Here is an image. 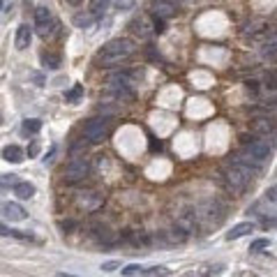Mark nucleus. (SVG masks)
Listing matches in <instances>:
<instances>
[{
  "mask_svg": "<svg viewBox=\"0 0 277 277\" xmlns=\"http://www.w3.org/2000/svg\"><path fill=\"white\" fill-rule=\"evenodd\" d=\"M60 229L65 233H72L74 229H79V222H76V219H62V222H60Z\"/></svg>",
  "mask_w": 277,
  "mask_h": 277,
  "instance_id": "23",
  "label": "nucleus"
},
{
  "mask_svg": "<svg viewBox=\"0 0 277 277\" xmlns=\"http://www.w3.org/2000/svg\"><path fill=\"white\" fill-rule=\"evenodd\" d=\"M42 62H44V67H49V69H58L60 56H56V53H44V56H42Z\"/></svg>",
  "mask_w": 277,
  "mask_h": 277,
  "instance_id": "14",
  "label": "nucleus"
},
{
  "mask_svg": "<svg viewBox=\"0 0 277 277\" xmlns=\"http://www.w3.org/2000/svg\"><path fill=\"white\" fill-rule=\"evenodd\" d=\"M143 275H169L164 266H153V268H143Z\"/></svg>",
  "mask_w": 277,
  "mask_h": 277,
  "instance_id": "24",
  "label": "nucleus"
},
{
  "mask_svg": "<svg viewBox=\"0 0 277 277\" xmlns=\"http://www.w3.org/2000/svg\"><path fill=\"white\" fill-rule=\"evenodd\" d=\"M123 275H125V277L143 275V266H139V263H132V266H127V268H123Z\"/></svg>",
  "mask_w": 277,
  "mask_h": 277,
  "instance_id": "22",
  "label": "nucleus"
},
{
  "mask_svg": "<svg viewBox=\"0 0 277 277\" xmlns=\"http://www.w3.org/2000/svg\"><path fill=\"white\" fill-rule=\"evenodd\" d=\"M81 97H83V86H74L72 90H67V92H65V99H67L69 104H76Z\"/></svg>",
  "mask_w": 277,
  "mask_h": 277,
  "instance_id": "15",
  "label": "nucleus"
},
{
  "mask_svg": "<svg viewBox=\"0 0 277 277\" xmlns=\"http://www.w3.org/2000/svg\"><path fill=\"white\" fill-rule=\"evenodd\" d=\"M245 150H247V155L254 162H266V159L270 157V153H273V146H268V141H261V139H256V141H249L247 146H245Z\"/></svg>",
  "mask_w": 277,
  "mask_h": 277,
  "instance_id": "5",
  "label": "nucleus"
},
{
  "mask_svg": "<svg viewBox=\"0 0 277 277\" xmlns=\"http://www.w3.org/2000/svg\"><path fill=\"white\" fill-rule=\"evenodd\" d=\"M67 2H69V5H74V7H79V5H81L83 0H67Z\"/></svg>",
  "mask_w": 277,
  "mask_h": 277,
  "instance_id": "31",
  "label": "nucleus"
},
{
  "mask_svg": "<svg viewBox=\"0 0 277 277\" xmlns=\"http://www.w3.org/2000/svg\"><path fill=\"white\" fill-rule=\"evenodd\" d=\"M39 129H42V120H37V118L23 120V132L26 134H37Z\"/></svg>",
  "mask_w": 277,
  "mask_h": 277,
  "instance_id": "12",
  "label": "nucleus"
},
{
  "mask_svg": "<svg viewBox=\"0 0 277 277\" xmlns=\"http://www.w3.org/2000/svg\"><path fill=\"white\" fill-rule=\"evenodd\" d=\"M30 39H32V28H30L28 23H21V26L16 28V39H14L16 49H19V51L28 49V46H30Z\"/></svg>",
  "mask_w": 277,
  "mask_h": 277,
  "instance_id": "7",
  "label": "nucleus"
},
{
  "mask_svg": "<svg viewBox=\"0 0 277 277\" xmlns=\"http://www.w3.org/2000/svg\"><path fill=\"white\" fill-rule=\"evenodd\" d=\"M268 245H270L268 238H259V240H254V243L249 245V252H252V254H259V252H263Z\"/></svg>",
  "mask_w": 277,
  "mask_h": 277,
  "instance_id": "20",
  "label": "nucleus"
},
{
  "mask_svg": "<svg viewBox=\"0 0 277 277\" xmlns=\"http://www.w3.org/2000/svg\"><path fill=\"white\" fill-rule=\"evenodd\" d=\"M256 88H259V86H256V81H247V90H252V92H254Z\"/></svg>",
  "mask_w": 277,
  "mask_h": 277,
  "instance_id": "30",
  "label": "nucleus"
},
{
  "mask_svg": "<svg viewBox=\"0 0 277 277\" xmlns=\"http://www.w3.org/2000/svg\"><path fill=\"white\" fill-rule=\"evenodd\" d=\"M39 153V143L35 141V143H30V148H28V157H35Z\"/></svg>",
  "mask_w": 277,
  "mask_h": 277,
  "instance_id": "27",
  "label": "nucleus"
},
{
  "mask_svg": "<svg viewBox=\"0 0 277 277\" xmlns=\"http://www.w3.org/2000/svg\"><path fill=\"white\" fill-rule=\"evenodd\" d=\"M23 157H26V153H23L21 146H16V143H12V146H5L2 148V159L5 162H9V164H21Z\"/></svg>",
  "mask_w": 277,
  "mask_h": 277,
  "instance_id": "8",
  "label": "nucleus"
},
{
  "mask_svg": "<svg viewBox=\"0 0 277 277\" xmlns=\"http://www.w3.org/2000/svg\"><path fill=\"white\" fill-rule=\"evenodd\" d=\"M53 153H56V148H51V153H49V157H44V164H51V159H53Z\"/></svg>",
  "mask_w": 277,
  "mask_h": 277,
  "instance_id": "29",
  "label": "nucleus"
},
{
  "mask_svg": "<svg viewBox=\"0 0 277 277\" xmlns=\"http://www.w3.org/2000/svg\"><path fill=\"white\" fill-rule=\"evenodd\" d=\"M263 26H266L263 21H252V23H247V26H245V32H247V35H254V32L263 30Z\"/></svg>",
  "mask_w": 277,
  "mask_h": 277,
  "instance_id": "25",
  "label": "nucleus"
},
{
  "mask_svg": "<svg viewBox=\"0 0 277 277\" xmlns=\"http://www.w3.org/2000/svg\"><path fill=\"white\" fill-rule=\"evenodd\" d=\"M153 14L159 16V19H169V16L176 14V5L171 0H155L153 2Z\"/></svg>",
  "mask_w": 277,
  "mask_h": 277,
  "instance_id": "9",
  "label": "nucleus"
},
{
  "mask_svg": "<svg viewBox=\"0 0 277 277\" xmlns=\"http://www.w3.org/2000/svg\"><path fill=\"white\" fill-rule=\"evenodd\" d=\"M12 189H14V194L19 196V199H23V201L35 196V185H32V183H16Z\"/></svg>",
  "mask_w": 277,
  "mask_h": 277,
  "instance_id": "11",
  "label": "nucleus"
},
{
  "mask_svg": "<svg viewBox=\"0 0 277 277\" xmlns=\"http://www.w3.org/2000/svg\"><path fill=\"white\" fill-rule=\"evenodd\" d=\"M134 30L141 35V37H146V35H150V23L148 19H139V21H134Z\"/></svg>",
  "mask_w": 277,
  "mask_h": 277,
  "instance_id": "19",
  "label": "nucleus"
},
{
  "mask_svg": "<svg viewBox=\"0 0 277 277\" xmlns=\"http://www.w3.org/2000/svg\"><path fill=\"white\" fill-rule=\"evenodd\" d=\"M116 268H120V261H106V263H102V270H104V273H113Z\"/></svg>",
  "mask_w": 277,
  "mask_h": 277,
  "instance_id": "26",
  "label": "nucleus"
},
{
  "mask_svg": "<svg viewBox=\"0 0 277 277\" xmlns=\"http://www.w3.org/2000/svg\"><path fill=\"white\" fill-rule=\"evenodd\" d=\"M35 30H37L39 37H51L56 32V19L46 7H37L35 9Z\"/></svg>",
  "mask_w": 277,
  "mask_h": 277,
  "instance_id": "3",
  "label": "nucleus"
},
{
  "mask_svg": "<svg viewBox=\"0 0 277 277\" xmlns=\"http://www.w3.org/2000/svg\"><path fill=\"white\" fill-rule=\"evenodd\" d=\"M19 178H16L14 173H7V176H0V187H14Z\"/></svg>",
  "mask_w": 277,
  "mask_h": 277,
  "instance_id": "21",
  "label": "nucleus"
},
{
  "mask_svg": "<svg viewBox=\"0 0 277 277\" xmlns=\"http://www.w3.org/2000/svg\"><path fill=\"white\" fill-rule=\"evenodd\" d=\"M0 236H12V238H19V240L30 238L28 233H21V231H16V229H9V226H5V224H0Z\"/></svg>",
  "mask_w": 277,
  "mask_h": 277,
  "instance_id": "17",
  "label": "nucleus"
},
{
  "mask_svg": "<svg viewBox=\"0 0 277 277\" xmlns=\"http://www.w3.org/2000/svg\"><path fill=\"white\" fill-rule=\"evenodd\" d=\"M0 7H2V0H0Z\"/></svg>",
  "mask_w": 277,
  "mask_h": 277,
  "instance_id": "32",
  "label": "nucleus"
},
{
  "mask_svg": "<svg viewBox=\"0 0 277 277\" xmlns=\"http://www.w3.org/2000/svg\"><path fill=\"white\" fill-rule=\"evenodd\" d=\"M134 51H136V46L132 39H125V37L111 39V42H106L104 49L97 53V65L99 67H113V65H118L123 60H127Z\"/></svg>",
  "mask_w": 277,
  "mask_h": 277,
  "instance_id": "1",
  "label": "nucleus"
},
{
  "mask_svg": "<svg viewBox=\"0 0 277 277\" xmlns=\"http://www.w3.org/2000/svg\"><path fill=\"white\" fill-rule=\"evenodd\" d=\"M92 23H95V16L92 14H76L74 16L76 28H88V26H92Z\"/></svg>",
  "mask_w": 277,
  "mask_h": 277,
  "instance_id": "16",
  "label": "nucleus"
},
{
  "mask_svg": "<svg viewBox=\"0 0 277 277\" xmlns=\"http://www.w3.org/2000/svg\"><path fill=\"white\" fill-rule=\"evenodd\" d=\"M88 173H90L88 159L74 157L72 159V164L65 169V180H67V183H81L83 178H88Z\"/></svg>",
  "mask_w": 277,
  "mask_h": 277,
  "instance_id": "4",
  "label": "nucleus"
},
{
  "mask_svg": "<svg viewBox=\"0 0 277 277\" xmlns=\"http://www.w3.org/2000/svg\"><path fill=\"white\" fill-rule=\"evenodd\" d=\"M266 199H268L270 203H275V187H270L268 192H266Z\"/></svg>",
  "mask_w": 277,
  "mask_h": 277,
  "instance_id": "28",
  "label": "nucleus"
},
{
  "mask_svg": "<svg viewBox=\"0 0 277 277\" xmlns=\"http://www.w3.org/2000/svg\"><path fill=\"white\" fill-rule=\"evenodd\" d=\"M109 5V0H92V7H90V14L97 19L99 14H104V7Z\"/></svg>",
  "mask_w": 277,
  "mask_h": 277,
  "instance_id": "18",
  "label": "nucleus"
},
{
  "mask_svg": "<svg viewBox=\"0 0 277 277\" xmlns=\"http://www.w3.org/2000/svg\"><path fill=\"white\" fill-rule=\"evenodd\" d=\"M111 134V125L106 118H90L86 125H83V136L88 139L90 143H102L109 139Z\"/></svg>",
  "mask_w": 277,
  "mask_h": 277,
  "instance_id": "2",
  "label": "nucleus"
},
{
  "mask_svg": "<svg viewBox=\"0 0 277 277\" xmlns=\"http://www.w3.org/2000/svg\"><path fill=\"white\" fill-rule=\"evenodd\" d=\"M252 231H254V224H252V222H240V224H236L231 231L226 233V238H229V240H238V238L249 236Z\"/></svg>",
  "mask_w": 277,
  "mask_h": 277,
  "instance_id": "10",
  "label": "nucleus"
},
{
  "mask_svg": "<svg viewBox=\"0 0 277 277\" xmlns=\"http://www.w3.org/2000/svg\"><path fill=\"white\" fill-rule=\"evenodd\" d=\"M0 210H2V215H5L9 222H23V219L28 217L26 208H23V206H19V203H14V201L2 203V206H0Z\"/></svg>",
  "mask_w": 277,
  "mask_h": 277,
  "instance_id": "6",
  "label": "nucleus"
},
{
  "mask_svg": "<svg viewBox=\"0 0 277 277\" xmlns=\"http://www.w3.org/2000/svg\"><path fill=\"white\" fill-rule=\"evenodd\" d=\"M113 88V97L116 99H132L134 97V92L127 88V86H111Z\"/></svg>",
  "mask_w": 277,
  "mask_h": 277,
  "instance_id": "13",
  "label": "nucleus"
}]
</instances>
